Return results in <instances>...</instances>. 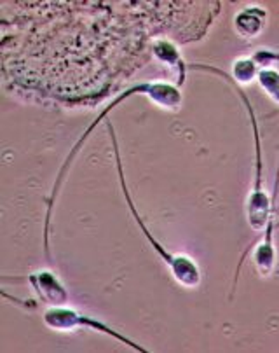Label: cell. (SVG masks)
Instances as JSON below:
<instances>
[{
	"instance_id": "cell-2",
	"label": "cell",
	"mask_w": 279,
	"mask_h": 353,
	"mask_svg": "<svg viewBox=\"0 0 279 353\" xmlns=\"http://www.w3.org/2000/svg\"><path fill=\"white\" fill-rule=\"evenodd\" d=\"M189 70H206L212 72V74L220 75L223 79L229 81L234 90L238 91V94L241 97L243 103L246 107V112H248L249 121H252V130H253V139H255V185L252 189V194L248 199V207H246V215H248V224L252 225L255 231H264L265 225H267L269 219H271V198H269L267 191H265L264 185V163H262V143H260V130H258L257 116H255V110H253L252 102L249 98L246 97L245 91L238 86V83L232 81L229 74H225L223 70H219L215 67H208V65H199V63H187Z\"/></svg>"
},
{
	"instance_id": "cell-5",
	"label": "cell",
	"mask_w": 279,
	"mask_h": 353,
	"mask_svg": "<svg viewBox=\"0 0 279 353\" xmlns=\"http://www.w3.org/2000/svg\"><path fill=\"white\" fill-rule=\"evenodd\" d=\"M278 194H279V166H278V175H276V182H274V191H272V198H271V219H269L267 225H265V233H264V240L262 243L258 245L255 254H253V261H255V266H257L258 273L262 276H269L272 273L276 266V248H274V225L278 224L276 222V201H278Z\"/></svg>"
},
{
	"instance_id": "cell-3",
	"label": "cell",
	"mask_w": 279,
	"mask_h": 353,
	"mask_svg": "<svg viewBox=\"0 0 279 353\" xmlns=\"http://www.w3.org/2000/svg\"><path fill=\"white\" fill-rule=\"evenodd\" d=\"M107 128H109V135L110 140H112V149H113V156H115V165H118V173H119V181H121V189H122V194H124L126 203H128L129 210H131L133 219H135L136 225L140 228V231L144 233V236L147 238L150 247L157 252V256L164 261L168 268L171 270L173 273L175 280H177L180 285L187 287V289H194L201 283V270L196 263H194L190 257L187 256H175L171 252H168L166 248L162 247L154 236H152L150 230H148L147 225H145L144 219L140 217L138 210L135 207V201H133L131 194H129V189L126 185V179H124V168H122V161H121V152H119V142H118V137H115V130H113L112 123L107 121Z\"/></svg>"
},
{
	"instance_id": "cell-4",
	"label": "cell",
	"mask_w": 279,
	"mask_h": 353,
	"mask_svg": "<svg viewBox=\"0 0 279 353\" xmlns=\"http://www.w3.org/2000/svg\"><path fill=\"white\" fill-rule=\"evenodd\" d=\"M42 320H44L45 327H49L53 331H74L76 327H86V329H91V331L102 332V334L110 336V338L118 339L122 345L131 346L135 352H147L144 346L136 345L135 341H131L129 338L122 336L121 332H118L115 329H112L110 325H107L105 322L98 319H93L89 315H84V313L77 312V310L72 308H65V306H51L44 312L42 315Z\"/></svg>"
},
{
	"instance_id": "cell-9",
	"label": "cell",
	"mask_w": 279,
	"mask_h": 353,
	"mask_svg": "<svg viewBox=\"0 0 279 353\" xmlns=\"http://www.w3.org/2000/svg\"><path fill=\"white\" fill-rule=\"evenodd\" d=\"M258 72L260 70H258V63L255 61V58H241L232 67V81L234 83L248 84L249 81L258 77Z\"/></svg>"
},
{
	"instance_id": "cell-6",
	"label": "cell",
	"mask_w": 279,
	"mask_h": 353,
	"mask_svg": "<svg viewBox=\"0 0 279 353\" xmlns=\"http://www.w3.org/2000/svg\"><path fill=\"white\" fill-rule=\"evenodd\" d=\"M27 282L35 290L38 299L45 305L63 306L65 303H68L67 289L61 285V282L56 279V274L53 271L41 270L34 274H28Z\"/></svg>"
},
{
	"instance_id": "cell-7",
	"label": "cell",
	"mask_w": 279,
	"mask_h": 353,
	"mask_svg": "<svg viewBox=\"0 0 279 353\" xmlns=\"http://www.w3.org/2000/svg\"><path fill=\"white\" fill-rule=\"evenodd\" d=\"M265 19H267V11L262 8H246L236 16L234 25L236 30L241 37L245 39H255L262 34L265 27Z\"/></svg>"
},
{
	"instance_id": "cell-1",
	"label": "cell",
	"mask_w": 279,
	"mask_h": 353,
	"mask_svg": "<svg viewBox=\"0 0 279 353\" xmlns=\"http://www.w3.org/2000/svg\"><path fill=\"white\" fill-rule=\"evenodd\" d=\"M135 94H145V97L150 98V102L157 103V105L164 107V109H180L181 105V91L178 90V86H173V84H168V83H142V84H136V86L129 88V90H126L124 93L119 94L115 100H113L110 105H107V109L103 110L102 114H100L98 117H96L95 121H93V124H91L89 128L84 132V135L80 137L79 142L74 145V149L70 150V154H68V158L65 159L63 166H61L60 173H58L56 176V182H54L53 185V192H51V199H49V208H47V215H45V228H44V248H45V256H47V259H49V221H51V212H53V205H54V198L58 196V191H60L61 188V182H63L65 179V173H67L68 166L72 165L74 158L77 156V152L80 150V147H82V143L86 142L87 139H89V135L93 133V130L96 128V124L100 123V121L105 119L107 116H109V112H112L115 107L119 105V103H122L124 100H128V98L135 97Z\"/></svg>"
},
{
	"instance_id": "cell-8",
	"label": "cell",
	"mask_w": 279,
	"mask_h": 353,
	"mask_svg": "<svg viewBox=\"0 0 279 353\" xmlns=\"http://www.w3.org/2000/svg\"><path fill=\"white\" fill-rule=\"evenodd\" d=\"M154 54L162 61V63H168L171 67H175L178 70V84L185 83V72L189 70L187 63L181 60V54L178 51L177 46L170 41H157L154 44Z\"/></svg>"
},
{
	"instance_id": "cell-10",
	"label": "cell",
	"mask_w": 279,
	"mask_h": 353,
	"mask_svg": "<svg viewBox=\"0 0 279 353\" xmlns=\"http://www.w3.org/2000/svg\"><path fill=\"white\" fill-rule=\"evenodd\" d=\"M257 79L269 97L279 103V72L276 68H262Z\"/></svg>"
}]
</instances>
